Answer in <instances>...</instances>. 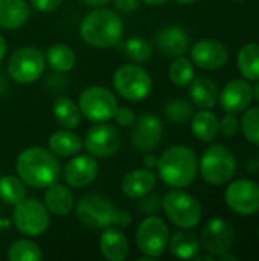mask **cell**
Listing matches in <instances>:
<instances>
[{
    "mask_svg": "<svg viewBox=\"0 0 259 261\" xmlns=\"http://www.w3.org/2000/svg\"><path fill=\"white\" fill-rule=\"evenodd\" d=\"M113 87L124 99L139 102L151 93L153 78L142 66L128 63L116 69L113 75Z\"/></svg>",
    "mask_w": 259,
    "mask_h": 261,
    "instance_id": "obj_7",
    "label": "cell"
},
{
    "mask_svg": "<svg viewBox=\"0 0 259 261\" xmlns=\"http://www.w3.org/2000/svg\"><path fill=\"white\" fill-rule=\"evenodd\" d=\"M131 144L136 150L142 153L154 151L160 147L163 139V122L154 113L142 115L136 118V122L131 125Z\"/></svg>",
    "mask_w": 259,
    "mask_h": 261,
    "instance_id": "obj_15",
    "label": "cell"
},
{
    "mask_svg": "<svg viewBox=\"0 0 259 261\" xmlns=\"http://www.w3.org/2000/svg\"><path fill=\"white\" fill-rule=\"evenodd\" d=\"M220 261H237V255H232L231 254V251H227V252H224V254H221V255H218L217 257Z\"/></svg>",
    "mask_w": 259,
    "mask_h": 261,
    "instance_id": "obj_45",
    "label": "cell"
},
{
    "mask_svg": "<svg viewBox=\"0 0 259 261\" xmlns=\"http://www.w3.org/2000/svg\"><path fill=\"white\" fill-rule=\"evenodd\" d=\"M84 148L93 158H111L114 156L122 144L121 133L116 127L107 122H96L90 127L82 139Z\"/></svg>",
    "mask_w": 259,
    "mask_h": 261,
    "instance_id": "obj_12",
    "label": "cell"
},
{
    "mask_svg": "<svg viewBox=\"0 0 259 261\" xmlns=\"http://www.w3.org/2000/svg\"><path fill=\"white\" fill-rule=\"evenodd\" d=\"M99 249L104 258L110 261H124L130 254V242L121 228H105L99 237Z\"/></svg>",
    "mask_w": 259,
    "mask_h": 261,
    "instance_id": "obj_20",
    "label": "cell"
},
{
    "mask_svg": "<svg viewBox=\"0 0 259 261\" xmlns=\"http://www.w3.org/2000/svg\"><path fill=\"white\" fill-rule=\"evenodd\" d=\"M240 132V121L234 113H226L220 121V133L224 138H234Z\"/></svg>",
    "mask_w": 259,
    "mask_h": 261,
    "instance_id": "obj_38",
    "label": "cell"
},
{
    "mask_svg": "<svg viewBox=\"0 0 259 261\" xmlns=\"http://www.w3.org/2000/svg\"><path fill=\"white\" fill-rule=\"evenodd\" d=\"M6 87H8V84H6V80H5V75L0 72V95L6 90Z\"/></svg>",
    "mask_w": 259,
    "mask_h": 261,
    "instance_id": "obj_48",
    "label": "cell"
},
{
    "mask_svg": "<svg viewBox=\"0 0 259 261\" xmlns=\"http://www.w3.org/2000/svg\"><path fill=\"white\" fill-rule=\"evenodd\" d=\"M237 171V159L234 153L221 145L208 147L198 162V173L205 182L211 185H224L232 180Z\"/></svg>",
    "mask_w": 259,
    "mask_h": 261,
    "instance_id": "obj_6",
    "label": "cell"
},
{
    "mask_svg": "<svg viewBox=\"0 0 259 261\" xmlns=\"http://www.w3.org/2000/svg\"><path fill=\"white\" fill-rule=\"evenodd\" d=\"M114 122L121 127H131L134 122H136V113L133 112V109L130 107H118L114 116H113Z\"/></svg>",
    "mask_w": 259,
    "mask_h": 261,
    "instance_id": "obj_39",
    "label": "cell"
},
{
    "mask_svg": "<svg viewBox=\"0 0 259 261\" xmlns=\"http://www.w3.org/2000/svg\"><path fill=\"white\" fill-rule=\"evenodd\" d=\"M46 67V57L40 47L21 46L8 60V75L18 84H32L41 78Z\"/></svg>",
    "mask_w": 259,
    "mask_h": 261,
    "instance_id": "obj_8",
    "label": "cell"
},
{
    "mask_svg": "<svg viewBox=\"0 0 259 261\" xmlns=\"http://www.w3.org/2000/svg\"><path fill=\"white\" fill-rule=\"evenodd\" d=\"M238 70L246 80L256 81L259 80V44L249 43L244 44L237 57Z\"/></svg>",
    "mask_w": 259,
    "mask_h": 261,
    "instance_id": "obj_30",
    "label": "cell"
},
{
    "mask_svg": "<svg viewBox=\"0 0 259 261\" xmlns=\"http://www.w3.org/2000/svg\"><path fill=\"white\" fill-rule=\"evenodd\" d=\"M226 205L238 216L259 213V184L250 179H238L229 184L224 193Z\"/></svg>",
    "mask_w": 259,
    "mask_h": 261,
    "instance_id": "obj_13",
    "label": "cell"
},
{
    "mask_svg": "<svg viewBox=\"0 0 259 261\" xmlns=\"http://www.w3.org/2000/svg\"><path fill=\"white\" fill-rule=\"evenodd\" d=\"M157 162H159V158H157L156 154H153L151 151L147 153L145 158H143V165H145V168H148V170H156V168H157Z\"/></svg>",
    "mask_w": 259,
    "mask_h": 261,
    "instance_id": "obj_42",
    "label": "cell"
},
{
    "mask_svg": "<svg viewBox=\"0 0 259 261\" xmlns=\"http://www.w3.org/2000/svg\"><path fill=\"white\" fill-rule=\"evenodd\" d=\"M176 3H179V5H183V6H188V5H192V3H195L197 0H174Z\"/></svg>",
    "mask_w": 259,
    "mask_h": 261,
    "instance_id": "obj_49",
    "label": "cell"
},
{
    "mask_svg": "<svg viewBox=\"0 0 259 261\" xmlns=\"http://www.w3.org/2000/svg\"><path fill=\"white\" fill-rule=\"evenodd\" d=\"M168 248L176 258L192 260L202 251L200 237L191 232L189 229H182L176 232L172 237H169Z\"/></svg>",
    "mask_w": 259,
    "mask_h": 261,
    "instance_id": "obj_26",
    "label": "cell"
},
{
    "mask_svg": "<svg viewBox=\"0 0 259 261\" xmlns=\"http://www.w3.org/2000/svg\"><path fill=\"white\" fill-rule=\"evenodd\" d=\"M157 176L171 188L189 187L198 173V159L192 148L172 145L166 148L157 162Z\"/></svg>",
    "mask_w": 259,
    "mask_h": 261,
    "instance_id": "obj_4",
    "label": "cell"
},
{
    "mask_svg": "<svg viewBox=\"0 0 259 261\" xmlns=\"http://www.w3.org/2000/svg\"><path fill=\"white\" fill-rule=\"evenodd\" d=\"M240 128L244 138L250 144L259 147V107H252V109L244 110Z\"/></svg>",
    "mask_w": 259,
    "mask_h": 261,
    "instance_id": "obj_36",
    "label": "cell"
},
{
    "mask_svg": "<svg viewBox=\"0 0 259 261\" xmlns=\"http://www.w3.org/2000/svg\"><path fill=\"white\" fill-rule=\"evenodd\" d=\"M162 210L166 219L179 229H192L202 220L200 202L182 188L171 190L162 199Z\"/></svg>",
    "mask_w": 259,
    "mask_h": 261,
    "instance_id": "obj_5",
    "label": "cell"
},
{
    "mask_svg": "<svg viewBox=\"0 0 259 261\" xmlns=\"http://www.w3.org/2000/svg\"><path fill=\"white\" fill-rule=\"evenodd\" d=\"M31 6L26 0H0V28L15 31L29 20Z\"/></svg>",
    "mask_w": 259,
    "mask_h": 261,
    "instance_id": "obj_23",
    "label": "cell"
},
{
    "mask_svg": "<svg viewBox=\"0 0 259 261\" xmlns=\"http://www.w3.org/2000/svg\"><path fill=\"white\" fill-rule=\"evenodd\" d=\"M124 54L125 57L136 64H142L147 63L151 57H153V44L143 38V37H130L125 43H124Z\"/></svg>",
    "mask_w": 259,
    "mask_h": 261,
    "instance_id": "obj_34",
    "label": "cell"
},
{
    "mask_svg": "<svg viewBox=\"0 0 259 261\" xmlns=\"http://www.w3.org/2000/svg\"><path fill=\"white\" fill-rule=\"evenodd\" d=\"M191 61L203 70H217L229 61V49L215 38H203L191 47Z\"/></svg>",
    "mask_w": 259,
    "mask_h": 261,
    "instance_id": "obj_17",
    "label": "cell"
},
{
    "mask_svg": "<svg viewBox=\"0 0 259 261\" xmlns=\"http://www.w3.org/2000/svg\"><path fill=\"white\" fill-rule=\"evenodd\" d=\"M258 239H259V231H258Z\"/></svg>",
    "mask_w": 259,
    "mask_h": 261,
    "instance_id": "obj_52",
    "label": "cell"
},
{
    "mask_svg": "<svg viewBox=\"0 0 259 261\" xmlns=\"http://www.w3.org/2000/svg\"><path fill=\"white\" fill-rule=\"evenodd\" d=\"M63 0H29V6H32L35 11L43 12V14H49L56 11L61 6Z\"/></svg>",
    "mask_w": 259,
    "mask_h": 261,
    "instance_id": "obj_40",
    "label": "cell"
},
{
    "mask_svg": "<svg viewBox=\"0 0 259 261\" xmlns=\"http://www.w3.org/2000/svg\"><path fill=\"white\" fill-rule=\"evenodd\" d=\"M76 219L87 228L102 231L105 228L127 229L133 225L128 211L118 208L108 197L102 194H85L75 205Z\"/></svg>",
    "mask_w": 259,
    "mask_h": 261,
    "instance_id": "obj_2",
    "label": "cell"
},
{
    "mask_svg": "<svg viewBox=\"0 0 259 261\" xmlns=\"http://www.w3.org/2000/svg\"><path fill=\"white\" fill-rule=\"evenodd\" d=\"M61 174L67 187L82 190L96 180L99 174V164L96 158H93L92 154L78 153L72 156V159L64 165Z\"/></svg>",
    "mask_w": 259,
    "mask_h": 261,
    "instance_id": "obj_16",
    "label": "cell"
},
{
    "mask_svg": "<svg viewBox=\"0 0 259 261\" xmlns=\"http://www.w3.org/2000/svg\"><path fill=\"white\" fill-rule=\"evenodd\" d=\"M82 41L96 49H108L122 41L124 21L111 9L101 6L93 8L79 24Z\"/></svg>",
    "mask_w": 259,
    "mask_h": 261,
    "instance_id": "obj_3",
    "label": "cell"
},
{
    "mask_svg": "<svg viewBox=\"0 0 259 261\" xmlns=\"http://www.w3.org/2000/svg\"><path fill=\"white\" fill-rule=\"evenodd\" d=\"M52 112L55 121L60 124L61 128L75 130L81 125L82 115L78 107V102H75L69 96H58L52 106Z\"/></svg>",
    "mask_w": 259,
    "mask_h": 261,
    "instance_id": "obj_27",
    "label": "cell"
},
{
    "mask_svg": "<svg viewBox=\"0 0 259 261\" xmlns=\"http://www.w3.org/2000/svg\"><path fill=\"white\" fill-rule=\"evenodd\" d=\"M84 5L90 6V8H101V6H105L108 5L111 0H81Z\"/></svg>",
    "mask_w": 259,
    "mask_h": 261,
    "instance_id": "obj_43",
    "label": "cell"
},
{
    "mask_svg": "<svg viewBox=\"0 0 259 261\" xmlns=\"http://www.w3.org/2000/svg\"><path fill=\"white\" fill-rule=\"evenodd\" d=\"M12 222L17 231L26 237L43 236L50 226V213L43 202L24 197L14 205Z\"/></svg>",
    "mask_w": 259,
    "mask_h": 261,
    "instance_id": "obj_11",
    "label": "cell"
},
{
    "mask_svg": "<svg viewBox=\"0 0 259 261\" xmlns=\"http://www.w3.org/2000/svg\"><path fill=\"white\" fill-rule=\"evenodd\" d=\"M142 3H145V5H148V6H162V5H165L168 0H140Z\"/></svg>",
    "mask_w": 259,
    "mask_h": 261,
    "instance_id": "obj_46",
    "label": "cell"
},
{
    "mask_svg": "<svg viewBox=\"0 0 259 261\" xmlns=\"http://www.w3.org/2000/svg\"><path fill=\"white\" fill-rule=\"evenodd\" d=\"M26 197V184L18 176H2L0 177V199L8 205H17Z\"/></svg>",
    "mask_w": 259,
    "mask_h": 261,
    "instance_id": "obj_32",
    "label": "cell"
},
{
    "mask_svg": "<svg viewBox=\"0 0 259 261\" xmlns=\"http://www.w3.org/2000/svg\"><path fill=\"white\" fill-rule=\"evenodd\" d=\"M6 257L9 261H41V248L29 239H20L12 242L6 249Z\"/></svg>",
    "mask_w": 259,
    "mask_h": 261,
    "instance_id": "obj_31",
    "label": "cell"
},
{
    "mask_svg": "<svg viewBox=\"0 0 259 261\" xmlns=\"http://www.w3.org/2000/svg\"><path fill=\"white\" fill-rule=\"evenodd\" d=\"M47 147L58 158H72L84 148V142L75 130L61 128L50 135Z\"/></svg>",
    "mask_w": 259,
    "mask_h": 261,
    "instance_id": "obj_24",
    "label": "cell"
},
{
    "mask_svg": "<svg viewBox=\"0 0 259 261\" xmlns=\"http://www.w3.org/2000/svg\"><path fill=\"white\" fill-rule=\"evenodd\" d=\"M192 135L202 142H212L220 133V119L215 113L202 109L191 118Z\"/></svg>",
    "mask_w": 259,
    "mask_h": 261,
    "instance_id": "obj_28",
    "label": "cell"
},
{
    "mask_svg": "<svg viewBox=\"0 0 259 261\" xmlns=\"http://www.w3.org/2000/svg\"><path fill=\"white\" fill-rule=\"evenodd\" d=\"M157 184V174L148 168H137L127 173L121 182L122 193L130 199H139L154 190Z\"/></svg>",
    "mask_w": 259,
    "mask_h": 261,
    "instance_id": "obj_21",
    "label": "cell"
},
{
    "mask_svg": "<svg viewBox=\"0 0 259 261\" xmlns=\"http://www.w3.org/2000/svg\"><path fill=\"white\" fill-rule=\"evenodd\" d=\"M169 228L159 216H147L136 229V245L143 257L156 260L165 254L169 243Z\"/></svg>",
    "mask_w": 259,
    "mask_h": 261,
    "instance_id": "obj_10",
    "label": "cell"
},
{
    "mask_svg": "<svg viewBox=\"0 0 259 261\" xmlns=\"http://www.w3.org/2000/svg\"><path fill=\"white\" fill-rule=\"evenodd\" d=\"M82 118L90 122H108L113 119L119 104L116 95L105 86H90L78 98Z\"/></svg>",
    "mask_w": 259,
    "mask_h": 261,
    "instance_id": "obj_9",
    "label": "cell"
},
{
    "mask_svg": "<svg viewBox=\"0 0 259 261\" xmlns=\"http://www.w3.org/2000/svg\"><path fill=\"white\" fill-rule=\"evenodd\" d=\"M0 177H2V173H0Z\"/></svg>",
    "mask_w": 259,
    "mask_h": 261,
    "instance_id": "obj_53",
    "label": "cell"
},
{
    "mask_svg": "<svg viewBox=\"0 0 259 261\" xmlns=\"http://www.w3.org/2000/svg\"><path fill=\"white\" fill-rule=\"evenodd\" d=\"M154 46L163 57L177 58L188 52L191 38L182 26H166L156 34Z\"/></svg>",
    "mask_w": 259,
    "mask_h": 261,
    "instance_id": "obj_18",
    "label": "cell"
},
{
    "mask_svg": "<svg viewBox=\"0 0 259 261\" xmlns=\"http://www.w3.org/2000/svg\"><path fill=\"white\" fill-rule=\"evenodd\" d=\"M235 2H243V0H235Z\"/></svg>",
    "mask_w": 259,
    "mask_h": 261,
    "instance_id": "obj_51",
    "label": "cell"
},
{
    "mask_svg": "<svg viewBox=\"0 0 259 261\" xmlns=\"http://www.w3.org/2000/svg\"><path fill=\"white\" fill-rule=\"evenodd\" d=\"M46 64L56 73H67L76 64V54L75 50L63 43L52 44L46 52Z\"/></svg>",
    "mask_w": 259,
    "mask_h": 261,
    "instance_id": "obj_29",
    "label": "cell"
},
{
    "mask_svg": "<svg viewBox=\"0 0 259 261\" xmlns=\"http://www.w3.org/2000/svg\"><path fill=\"white\" fill-rule=\"evenodd\" d=\"M113 3H114V8L118 12L131 14L139 8L140 0H113Z\"/></svg>",
    "mask_w": 259,
    "mask_h": 261,
    "instance_id": "obj_41",
    "label": "cell"
},
{
    "mask_svg": "<svg viewBox=\"0 0 259 261\" xmlns=\"http://www.w3.org/2000/svg\"><path fill=\"white\" fill-rule=\"evenodd\" d=\"M137 210L143 216H156L162 210V199L159 194L148 193L137 199Z\"/></svg>",
    "mask_w": 259,
    "mask_h": 261,
    "instance_id": "obj_37",
    "label": "cell"
},
{
    "mask_svg": "<svg viewBox=\"0 0 259 261\" xmlns=\"http://www.w3.org/2000/svg\"><path fill=\"white\" fill-rule=\"evenodd\" d=\"M194 260H197V261H214V260H215V257L206 252V255H198V254H197V255L194 257Z\"/></svg>",
    "mask_w": 259,
    "mask_h": 261,
    "instance_id": "obj_47",
    "label": "cell"
},
{
    "mask_svg": "<svg viewBox=\"0 0 259 261\" xmlns=\"http://www.w3.org/2000/svg\"><path fill=\"white\" fill-rule=\"evenodd\" d=\"M163 113L171 122L185 124V122L191 121V118L194 115V107L189 101H186L183 98H172V99L166 101V104L163 107Z\"/></svg>",
    "mask_w": 259,
    "mask_h": 261,
    "instance_id": "obj_35",
    "label": "cell"
},
{
    "mask_svg": "<svg viewBox=\"0 0 259 261\" xmlns=\"http://www.w3.org/2000/svg\"><path fill=\"white\" fill-rule=\"evenodd\" d=\"M6 52H8V44H6L5 37L0 34V63L3 61V58H5V55H6Z\"/></svg>",
    "mask_w": 259,
    "mask_h": 261,
    "instance_id": "obj_44",
    "label": "cell"
},
{
    "mask_svg": "<svg viewBox=\"0 0 259 261\" xmlns=\"http://www.w3.org/2000/svg\"><path fill=\"white\" fill-rule=\"evenodd\" d=\"M252 98L253 89L246 80H232L223 87L220 93V104L226 113L237 115L250 107Z\"/></svg>",
    "mask_w": 259,
    "mask_h": 261,
    "instance_id": "obj_19",
    "label": "cell"
},
{
    "mask_svg": "<svg viewBox=\"0 0 259 261\" xmlns=\"http://www.w3.org/2000/svg\"><path fill=\"white\" fill-rule=\"evenodd\" d=\"M17 176L26 187L46 190L61 177L60 158L44 147H27L21 150L15 161Z\"/></svg>",
    "mask_w": 259,
    "mask_h": 261,
    "instance_id": "obj_1",
    "label": "cell"
},
{
    "mask_svg": "<svg viewBox=\"0 0 259 261\" xmlns=\"http://www.w3.org/2000/svg\"><path fill=\"white\" fill-rule=\"evenodd\" d=\"M43 203L50 213V216L66 217L75 208V197L70 187L55 182L46 188Z\"/></svg>",
    "mask_w": 259,
    "mask_h": 261,
    "instance_id": "obj_22",
    "label": "cell"
},
{
    "mask_svg": "<svg viewBox=\"0 0 259 261\" xmlns=\"http://www.w3.org/2000/svg\"><path fill=\"white\" fill-rule=\"evenodd\" d=\"M189 96L191 101L205 110H209L212 107H215L217 101H218V87L217 84L208 78V76H197L191 81L189 84Z\"/></svg>",
    "mask_w": 259,
    "mask_h": 261,
    "instance_id": "obj_25",
    "label": "cell"
},
{
    "mask_svg": "<svg viewBox=\"0 0 259 261\" xmlns=\"http://www.w3.org/2000/svg\"><path fill=\"white\" fill-rule=\"evenodd\" d=\"M235 242V229L224 219L209 220L200 232V245L205 252L214 255L215 258L232 249Z\"/></svg>",
    "mask_w": 259,
    "mask_h": 261,
    "instance_id": "obj_14",
    "label": "cell"
},
{
    "mask_svg": "<svg viewBox=\"0 0 259 261\" xmlns=\"http://www.w3.org/2000/svg\"><path fill=\"white\" fill-rule=\"evenodd\" d=\"M253 96L256 98V101L259 102V80H256V84L253 87Z\"/></svg>",
    "mask_w": 259,
    "mask_h": 261,
    "instance_id": "obj_50",
    "label": "cell"
},
{
    "mask_svg": "<svg viewBox=\"0 0 259 261\" xmlns=\"http://www.w3.org/2000/svg\"><path fill=\"white\" fill-rule=\"evenodd\" d=\"M168 76H169L171 83L176 84L177 87H186V86H189L191 81L195 78L194 63L189 58H186L185 55L174 58V61L169 66Z\"/></svg>",
    "mask_w": 259,
    "mask_h": 261,
    "instance_id": "obj_33",
    "label": "cell"
}]
</instances>
